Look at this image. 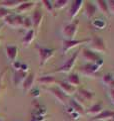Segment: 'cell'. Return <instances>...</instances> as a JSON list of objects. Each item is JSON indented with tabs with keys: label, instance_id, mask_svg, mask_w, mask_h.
<instances>
[{
	"label": "cell",
	"instance_id": "6da1fadb",
	"mask_svg": "<svg viewBox=\"0 0 114 121\" xmlns=\"http://www.w3.org/2000/svg\"><path fill=\"white\" fill-rule=\"evenodd\" d=\"M100 68L98 67L96 64H90V63H86L85 65H82L79 68V72L86 76V77H90V78H96L98 77V72H99Z\"/></svg>",
	"mask_w": 114,
	"mask_h": 121
},
{
	"label": "cell",
	"instance_id": "7a4b0ae2",
	"mask_svg": "<svg viewBox=\"0 0 114 121\" xmlns=\"http://www.w3.org/2000/svg\"><path fill=\"white\" fill-rule=\"evenodd\" d=\"M78 25H79V21L76 20L64 26L62 29V35L66 37V39H74L76 33H77Z\"/></svg>",
	"mask_w": 114,
	"mask_h": 121
},
{
	"label": "cell",
	"instance_id": "3957f363",
	"mask_svg": "<svg viewBox=\"0 0 114 121\" xmlns=\"http://www.w3.org/2000/svg\"><path fill=\"white\" fill-rule=\"evenodd\" d=\"M90 43V39H64L62 43V52L63 54H66L68 51H70L71 48L79 47L80 44L83 43Z\"/></svg>",
	"mask_w": 114,
	"mask_h": 121
},
{
	"label": "cell",
	"instance_id": "277c9868",
	"mask_svg": "<svg viewBox=\"0 0 114 121\" xmlns=\"http://www.w3.org/2000/svg\"><path fill=\"white\" fill-rule=\"evenodd\" d=\"M95 52H106V44L101 37L95 35L90 39V48Z\"/></svg>",
	"mask_w": 114,
	"mask_h": 121
},
{
	"label": "cell",
	"instance_id": "5b68a950",
	"mask_svg": "<svg viewBox=\"0 0 114 121\" xmlns=\"http://www.w3.org/2000/svg\"><path fill=\"white\" fill-rule=\"evenodd\" d=\"M79 52H80V51H77L76 52H74V54L72 55L70 58L68 59L61 67H59L58 69L55 71L56 73H68V72H70L72 69H73V67H74V65H75L76 59H77Z\"/></svg>",
	"mask_w": 114,
	"mask_h": 121
},
{
	"label": "cell",
	"instance_id": "8992f818",
	"mask_svg": "<svg viewBox=\"0 0 114 121\" xmlns=\"http://www.w3.org/2000/svg\"><path fill=\"white\" fill-rule=\"evenodd\" d=\"M38 54H39V60H40V66L42 67L47 63V60L54 56V50L42 47H37Z\"/></svg>",
	"mask_w": 114,
	"mask_h": 121
},
{
	"label": "cell",
	"instance_id": "52a82bcc",
	"mask_svg": "<svg viewBox=\"0 0 114 121\" xmlns=\"http://www.w3.org/2000/svg\"><path fill=\"white\" fill-rule=\"evenodd\" d=\"M81 55L83 56V59L87 60V63H90V64H96L101 59L100 56L97 52L91 51L89 48H83L81 51Z\"/></svg>",
	"mask_w": 114,
	"mask_h": 121
},
{
	"label": "cell",
	"instance_id": "ba28073f",
	"mask_svg": "<svg viewBox=\"0 0 114 121\" xmlns=\"http://www.w3.org/2000/svg\"><path fill=\"white\" fill-rule=\"evenodd\" d=\"M23 20L24 18L20 16V15H9V16H7L4 21L6 24H8L9 26H12L14 28H17V27H22V25H23Z\"/></svg>",
	"mask_w": 114,
	"mask_h": 121
},
{
	"label": "cell",
	"instance_id": "9c48e42d",
	"mask_svg": "<svg viewBox=\"0 0 114 121\" xmlns=\"http://www.w3.org/2000/svg\"><path fill=\"white\" fill-rule=\"evenodd\" d=\"M48 91L60 102V103H62V104H66L67 103L68 96L59 88V87H51V88L48 89Z\"/></svg>",
	"mask_w": 114,
	"mask_h": 121
},
{
	"label": "cell",
	"instance_id": "30bf717a",
	"mask_svg": "<svg viewBox=\"0 0 114 121\" xmlns=\"http://www.w3.org/2000/svg\"><path fill=\"white\" fill-rule=\"evenodd\" d=\"M93 97H94L93 92H90V91L86 90V89H79L77 91V99H76V101L79 102V103L82 105L84 101L92 100Z\"/></svg>",
	"mask_w": 114,
	"mask_h": 121
},
{
	"label": "cell",
	"instance_id": "8fae6325",
	"mask_svg": "<svg viewBox=\"0 0 114 121\" xmlns=\"http://www.w3.org/2000/svg\"><path fill=\"white\" fill-rule=\"evenodd\" d=\"M114 117V111L111 110H103L98 115L91 117L89 121H97V120H102V121H107L110 119H113Z\"/></svg>",
	"mask_w": 114,
	"mask_h": 121
},
{
	"label": "cell",
	"instance_id": "7c38bea8",
	"mask_svg": "<svg viewBox=\"0 0 114 121\" xmlns=\"http://www.w3.org/2000/svg\"><path fill=\"white\" fill-rule=\"evenodd\" d=\"M83 3H84L83 0H75V1L72 2L70 10H69V15H70L71 18L76 17V15L79 13V11H80V9L82 8Z\"/></svg>",
	"mask_w": 114,
	"mask_h": 121
},
{
	"label": "cell",
	"instance_id": "4fadbf2b",
	"mask_svg": "<svg viewBox=\"0 0 114 121\" xmlns=\"http://www.w3.org/2000/svg\"><path fill=\"white\" fill-rule=\"evenodd\" d=\"M42 19H43V14H42V12H41L39 9H36L33 12L32 17H31V20H32V24H33V28L34 29H38V28H39L41 22H42Z\"/></svg>",
	"mask_w": 114,
	"mask_h": 121
},
{
	"label": "cell",
	"instance_id": "5bb4252c",
	"mask_svg": "<svg viewBox=\"0 0 114 121\" xmlns=\"http://www.w3.org/2000/svg\"><path fill=\"white\" fill-rule=\"evenodd\" d=\"M59 88L61 89L66 95H73L74 93H76V88L73 86H71L70 84H68L65 81H60L59 83Z\"/></svg>",
	"mask_w": 114,
	"mask_h": 121
},
{
	"label": "cell",
	"instance_id": "9a60e30c",
	"mask_svg": "<svg viewBox=\"0 0 114 121\" xmlns=\"http://www.w3.org/2000/svg\"><path fill=\"white\" fill-rule=\"evenodd\" d=\"M6 55H7V58L9 59V60L15 62V60L17 58V55H18L17 47H15V45H7L6 47Z\"/></svg>",
	"mask_w": 114,
	"mask_h": 121
},
{
	"label": "cell",
	"instance_id": "2e32d148",
	"mask_svg": "<svg viewBox=\"0 0 114 121\" xmlns=\"http://www.w3.org/2000/svg\"><path fill=\"white\" fill-rule=\"evenodd\" d=\"M96 5L93 4L92 2H87L85 4V8H84V14L87 18H92L94 15H95V12H96Z\"/></svg>",
	"mask_w": 114,
	"mask_h": 121
},
{
	"label": "cell",
	"instance_id": "e0dca14e",
	"mask_svg": "<svg viewBox=\"0 0 114 121\" xmlns=\"http://www.w3.org/2000/svg\"><path fill=\"white\" fill-rule=\"evenodd\" d=\"M34 6H35V3L34 2L26 1V2H22L16 8V10H17L18 13H25V12H28L29 10H31Z\"/></svg>",
	"mask_w": 114,
	"mask_h": 121
},
{
	"label": "cell",
	"instance_id": "ac0fdd59",
	"mask_svg": "<svg viewBox=\"0 0 114 121\" xmlns=\"http://www.w3.org/2000/svg\"><path fill=\"white\" fill-rule=\"evenodd\" d=\"M21 3H22V1H20V0H5V1L0 2V6L4 7L6 9L17 8Z\"/></svg>",
	"mask_w": 114,
	"mask_h": 121
},
{
	"label": "cell",
	"instance_id": "d6986e66",
	"mask_svg": "<svg viewBox=\"0 0 114 121\" xmlns=\"http://www.w3.org/2000/svg\"><path fill=\"white\" fill-rule=\"evenodd\" d=\"M33 83H34V74L31 73V74L27 75V77H26L24 79V81L22 82V87H23L24 91L27 92L28 90L31 89L32 86H33Z\"/></svg>",
	"mask_w": 114,
	"mask_h": 121
},
{
	"label": "cell",
	"instance_id": "ffe728a7",
	"mask_svg": "<svg viewBox=\"0 0 114 121\" xmlns=\"http://www.w3.org/2000/svg\"><path fill=\"white\" fill-rule=\"evenodd\" d=\"M102 111H103V107H102V104L101 103H96V104H94L92 105L89 109H87V113L90 115H92V117L94 116H96L98 115L99 113H101Z\"/></svg>",
	"mask_w": 114,
	"mask_h": 121
},
{
	"label": "cell",
	"instance_id": "44dd1931",
	"mask_svg": "<svg viewBox=\"0 0 114 121\" xmlns=\"http://www.w3.org/2000/svg\"><path fill=\"white\" fill-rule=\"evenodd\" d=\"M95 3H96V8L99 9L100 12H102L104 15L108 16L109 15V9H108L107 1H104V0H97Z\"/></svg>",
	"mask_w": 114,
	"mask_h": 121
},
{
	"label": "cell",
	"instance_id": "7402d4cb",
	"mask_svg": "<svg viewBox=\"0 0 114 121\" xmlns=\"http://www.w3.org/2000/svg\"><path fill=\"white\" fill-rule=\"evenodd\" d=\"M68 84H70L71 86H73V87H77L80 85V78H79V76L78 74H76V73H72L70 75H68V78H67V81H66Z\"/></svg>",
	"mask_w": 114,
	"mask_h": 121
},
{
	"label": "cell",
	"instance_id": "603a6c76",
	"mask_svg": "<svg viewBox=\"0 0 114 121\" xmlns=\"http://www.w3.org/2000/svg\"><path fill=\"white\" fill-rule=\"evenodd\" d=\"M70 106H71V108L73 109V111L76 112V113H78V114H84L85 113L83 105H81L79 102H77L75 99L70 100Z\"/></svg>",
	"mask_w": 114,
	"mask_h": 121
},
{
	"label": "cell",
	"instance_id": "cb8c5ba5",
	"mask_svg": "<svg viewBox=\"0 0 114 121\" xmlns=\"http://www.w3.org/2000/svg\"><path fill=\"white\" fill-rule=\"evenodd\" d=\"M37 81L38 83H40L42 85H53L56 82V79L53 76L48 75V76H42V77L38 78Z\"/></svg>",
	"mask_w": 114,
	"mask_h": 121
},
{
	"label": "cell",
	"instance_id": "d4e9b609",
	"mask_svg": "<svg viewBox=\"0 0 114 121\" xmlns=\"http://www.w3.org/2000/svg\"><path fill=\"white\" fill-rule=\"evenodd\" d=\"M34 35H35V30L34 29H30L27 31V33L25 35V36L22 39V43L25 47H28V45L32 43V40L34 39Z\"/></svg>",
	"mask_w": 114,
	"mask_h": 121
},
{
	"label": "cell",
	"instance_id": "484cf974",
	"mask_svg": "<svg viewBox=\"0 0 114 121\" xmlns=\"http://www.w3.org/2000/svg\"><path fill=\"white\" fill-rule=\"evenodd\" d=\"M26 77H27V73L25 71H17L14 75V83L18 85L20 82H23Z\"/></svg>",
	"mask_w": 114,
	"mask_h": 121
},
{
	"label": "cell",
	"instance_id": "4316f807",
	"mask_svg": "<svg viewBox=\"0 0 114 121\" xmlns=\"http://www.w3.org/2000/svg\"><path fill=\"white\" fill-rule=\"evenodd\" d=\"M102 81H103V83L108 86L110 89L114 88V76H112L111 74H106L103 76V79H102Z\"/></svg>",
	"mask_w": 114,
	"mask_h": 121
},
{
	"label": "cell",
	"instance_id": "83f0119b",
	"mask_svg": "<svg viewBox=\"0 0 114 121\" xmlns=\"http://www.w3.org/2000/svg\"><path fill=\"white\" fill-rule=\"evenodd\" d=\"M68 3H69L68 0H56V1L53 2V6H54L55 9H61L63 7H65Z\"/></svg>",
	"mask_w": 114,
	"mask_h": 121
},
{
	"label": "cell",
	"instance_id": "f1b7e54d",
	"mask_svg": "<svg viewBox=\"0 0 114 121\" xmlns=\"http://www.w3.org/2000/svg\"><path fill=\"white\" fill-rule=\"evenodd\" d=\"M42 3H43V6H44L45 10H46L47 12L52 13L53 11H54V6H53L52 1H49V0H43Z\"/></svg>",
	"mask_w": 114,
	"mask_h": 121
},
{
	"label": "cell",
	"instance_id": "f546056e",
	"mask_svg": "<svg viewBox=\"0 0 114 121\" xmlns=\"http://www.w3.org/2000/svg\"><path fill=\"white\" fill-rule=\"evenodd\" d=\"M22 27L25 28V29H27V30L32 29L33 24H32V20H31V18H28V17L24 18V20H23V25H22Z\"/></svg>",
	"mask_w": 114,
	"mask_h": 121
},
{
	"label": "cell",
	"instance_id": "4dcf8cb0",
	"mask_svg": "<svg viewBox=\"0 0 114 121\" xmlns=\"http://www.w3.org/2000/svg\"><path fill=\"white\" fill-rule=\"evenodd\" d=\"M9 15H11V12L9 11V9H6L4 7L0 6V18L5 19L7 16H9Z\"/></svg>",
	"mask_w": 114,
	"mask_h": 121
},
{
	"label": "cell",
	"instance_id": "1f68e13d",
	"mask_svg": "<svg viewBox=\"0 0 114 121\" xmlns=\"http://www.w3.org/2000/svg\"><path fill=\"white\" fill-rule=\"evenodd\" d=\"M107 4H108L109 13L114 14V0H109V1H107Z\"/></svg>",
	"mask_w": 114,
	"mask_h": 121
},
{
	"label": "cell",
	"instance_id": "d6a6232c",
	"mask_svg": "<svg viewBox=\"0 0 114 121\" xmlns=\"http://www.w3.org/2000/svg\"><path fill=\"white\" fill-rule=\"evenodd\" d=\"M105 25H106V24H105V22H104V21H99L98 19L95 21V26H97L98 28H103Z\"/></svg>",
	"mask_w": 114,
	"mask_h": 121
},
{
	"label": "cell",
	"instance_id": "836d02e7",
	"mask_svg": "<svg viewBox=\"0 0 114 121\" xmlns=\"http://www.w3.org/2000/svg\"><path fill=\"white\" fill-rule=\"evenodd\" d=\"M109 97H110V100H111L112 104L114 105V88L109 90Z\"/></svg>",
	"mask_w": 114,
	"mask_h": 121
},
{
	"label": "cell",
	"instance_id": "e575fe53",
	"mask_svg": "<svg viewBox=\"0 0 114 121\" xmlns=\"http://www.w3.org/2000/svg\"><path fill=\"white\" fill-rule=\"evenodd\" d=\"M13 65H14V67H15V69H16V70H18V69H20V68H21V65L18 62H16V60L14 62Z\"/></svg>",
	"mask_w": 114,
	"mask_h": 121
},
{
	"label": "cell",
	"instance_id": "d590c367",
	"mask_svg": "<svg viewBox=\"0 0 114 121\" xmlns=\"http://www.w3.org/2000/svg\"><path fill=\"white\" fill-rule=\"evenodd\" d=\"M4 74V72H2V73H0V90H1V80H2V76Z\"/></svg>",
	"mask_w": 114,
	"mask_h": 121
},
{
	"label": "cell",
	"instance_id": "8d00e7d4",
	"mask_svg": "<svg viewBox=\"0 0 114 121\" xmlns=\"http://www.w3.org/2000/svg\"><path fill=\"white\" fill-rule=\"evenodd\" d=\"M107 121H114V120H112V119H110V120H107Z\"/></svg>",
	"mask_w": 114,
	"mask_h": 121
},
{
	"label": "cell",
	"instance_id": "74e56055",
	"mask_svg": "<svg viewBox=\"0 0 114 121\" xmlns=\"http://www.w3.org/2000/svg\"><path fill=\"white\" fill-rule=\"evenodd\" d=\"M0 121H2V120H1V119H0Z\"/></svg>",
	"mask_w": 114,
	"mask_h": 121
}]
</instances>
